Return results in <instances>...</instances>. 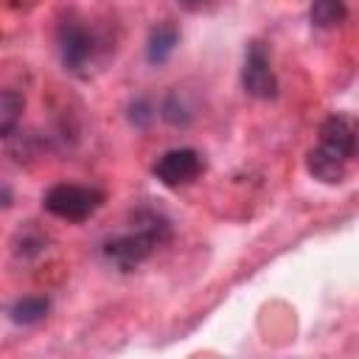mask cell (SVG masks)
Wrapping results in <instances>:
<instances>
[{
    "label": "cell",
    "mask_w": 359,
    "mask_h": 359,
    "mask_svg": "<svg viewBox=\"0 0 359 359\" xmlns=\"http://www.w3.org/2000/svg\"><path fill=\"white\" fill-rule=\"evenodd\" d=\"M135 230L123 233V236H112L104 241V258L109 264H115L118 269L129 272L137 264H143L157 244L171 238V224L168 219H163L154 210H137L135 213Z\"/></svg>",
    "instance_id": "1"
},
{
    "label": "cell",
    "mask_w": 359,
    "mask_h": 359,
    "mask_svg": "<svg viewBox=\"0 0 359 359\" xmlns=\"http://www.w3.org/2000/svg\"><path fill=\"white\" fill-rule=\"evenodd\" d=\"M104 191L93 185H73V182H59L50 185L42 194V208L65 222H84L90 219L101 205H104Z\"/></svg>",
    "instance_id": "2"
},
{
    "label": "cell",
    "mask_w": 359,
    "mask_h": 359,
    "mask_svg": "<svg viewBox=\"0 0 359 359\" xmlns=\"http://www.w3.org/2000/svg\"><path fill=\"white\" fill-rule=\"evenodd\" d=\"M205 171V160L196 149L191 146H182V149H168L163 151L154 165H151V174L157 177V182H163L165 188H180V185H188L194 182L199 174Z\"/></svg>",
    "instance_id": "3"
},
{
    "label": "cell",
    "mask_w": 359,
    "mask_h": 359,
    "mask_svg": "<svg viewBox=\"0 0 359 359\" xmlns=\"http://www.w3.org/2000/svg\"><path fill=\"white\" fill-rule=\"evenodd\" d=\"M241 84L247 90V95L269 101L278 95V76L269 65V53L261 42H250L247 45V56H244V67H241Z\"/></svg>",
    "instance_id": "4"
},
{
    "label": "cell",
    "mask_w": 359,
    "mask_h": 359,
    "mask_svg": "<svg viewBox=\"0 0 359 359\" xmlns=\"http://www.w3.org/2000/svg\"><path fill=\"white\" fill-rule=\"evenodd\" d=\"M56 42H59V59L67 70L79 73L81 67H87V62L93 59L95 42L93 34L79 22V20H62L56 28Z\"/></svg>",
    "instance_id": "5"
},
{
    "label": "cell",
    "mask_w": 359,
    "mask_h": 359,
    "mask_svg": "<svg viewBox=\"0 0 359 359\" xmlns=\"http://www.w3.org/2000/svg\"><path fill=\"white\" fill-rule=\"evenodd\" d=\"M320 146L334 151L342 160H351L356 154V129L345 115H331L320 126Z\"/></svg>",
    "instance_id": "6"
},
{
    "label": "cell",
    "mask_w": 359,
    "mask_h": 359,
    "mask_svg": "<svg viewBox=\"0 0 359 359\" xmlns=\"http://www.w3.org/2000/svg\"><path fill=\"white\" fill-rule=\"evenodd\" d=\"M177 45H180V28H177V22H171V20L157 22L149 31V42H146V59H149V65H154V67L165 65L171 59V53L177 50Z\"/></svg>",
    "instance_id": "7"
},
{
    "label": "cell",
    "mask_w": 359,
    "mask_h": 359,
    "mask_svg": "<svg viewBox=\"0 0 359 359\" xmlns=\"http://www.w3.org/2000/svg\"><path fill=\"white\" fill-rule=\"evenodd\" d=\"M306 168L314 180L325 182V185H337L345 180V168H348V160L337 157L334 151H328L325 146H317L306 154Z\"/></svg>",
    "instance_id": "8"
},
{
    "label": "cell",
    "mask_w": 359,
    "mask_h": 359,
    "mask_svg": "<svg viewBox=\"0 0 359 359\" xmlns=\"http://www.w3.org/2000/svg\"><path fill=\"white\" fill-rule=\"evenodd\" d=\"M48 309H50L48 297H42V294H25V297L14 300V306L8 309V317L17 325H34V323L45 320Z\"/></svg>",
    "instance_id": "9"
},
{
    "label": "cell",
    "mask_w": 359,
    "mask_h": 359,
    "mask_svg": "<svg viewBox=\"0 0 359 359\" xmlns=\"http://www.w3.org/2000/svg\"><path fill=\"white\" fill-rule=\"evenodd\" d=\"M25 109V98L17 90H0V137H8Z\"/></svg>",
    "instance_id": "10"
},
{
    "label": "cell",
    "mask_w": 359,
    "mask_h": 359,
    "mask_svg": "<svg viewBox=\"0 0 359 359\" xmlns=\"http://www.w3.org/2000/svg\"><path fill=\"white\" fill-rule=\"evenodd\" d=\"M348 17V8L342 0H311L309 20L317 28H334Z\"/></svg>",
    "instance_id": "11"
},
{
    "label": "cell",
    "mask_w": 359,
    "mask_h": 359,
    "mask_svg": "<svg viewBox=\"0 0 359 359\" xmlns=\"http://www.w3.org/2000/svg\"><path fill=\"white\" fill-rule=\"evenodd\" d=\"M160 115H163V121L171 123V126H188V123L194 121V107L182 98L180 90H171V93L163 98Z\"/></svg>",
    "instance_id": "12"
},
{
    "label": "cell",
    "mask_w": 359,
    "mask_h": 359,
    "mask_svg": "<svg viewBox=\"0 0 359 359\" xmlns=\"http://www.w3.org/2000/svg\"><path fill=\"white\" fill-rule=\"evenodd\" d=\"M154 104L149 101V98H135V101H129V107H126V118H129V123L135 126V129H149L151 126V121H154Z\"/></svg>",
    "instance_id": "13"
},
{
    "label": "cell",
    "mask_w": 359,
    "mask_h": 359,
    "mask_svg": "<svg viewBox=\"0 0 359 359\" xmlns=\"http://www.w3.org/2000/svg\"><path fill=\"white\" fill-rule=\"evenodd\" d=\"M0 199H8V194H6V191H0ZM0 205H6V202H0Z\"/></svg>",
    "instance_id": "14"
}]
</instances>
